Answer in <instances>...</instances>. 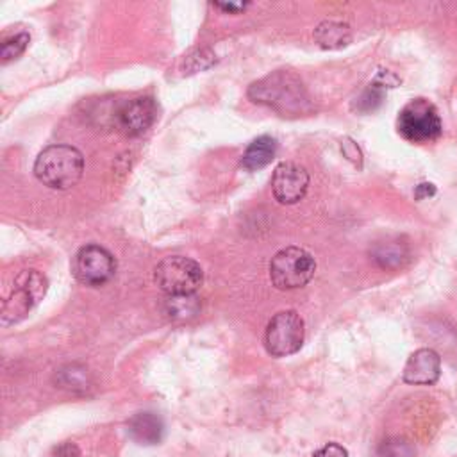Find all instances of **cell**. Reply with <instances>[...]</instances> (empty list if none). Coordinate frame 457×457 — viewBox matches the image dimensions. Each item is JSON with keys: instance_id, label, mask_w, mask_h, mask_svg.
<instances>
[{"instance_id": "obj_16", "label": "cell", "mask_w": 457, "mask_h": 457, "mask_svg": "<svg viewBox=\"0 0 457 457\" xmlns=\"http://www.w3.org/2000/svg\"><path fill=\"white\" fill-rule=\"evenodd\" d=\"M29 41H30V37H29L27 32H20V34H16V36L5 39V41L2 43V62L5 64V62H9V61L16 59L18 55H21V54L25 52Z\"/></svg>"}, {"instance_id": "obj_23", "label": "cell", "mask_w": 457, "mask_h": 457, "mask_svg": "<svg viewBox=\"0 0 457 457\" xmlns=\"http://www.w3.org/2000/svg\"><path fill=\"white\" fill-rule=\"evenodd\" d=\"M434 193H436V189H434V186H432V184H420V186L416 187V196H418V198L432 196Z\"/></svg>"}, {"instance_id": "obj_20", "label": "cell", "mask_w": 457, "mask_h": 457, "mask_svg": "<svg viewBox=\"0 0 457 457\" xmlns=\"http://www.w3.org/2000/svg\"><path fill=\"white\" fill-rule=\"evenodd\" d=\"M216 9H221L223 12H230V14H237V12H243L246 7H250V4L248 2H239V4H236V2H225V4H221V2H216V4H212Z\"/></svg>"}, {"instance_id": "obj_2", "label": "cell", "mask_w": 457, "mask_h": 457, "mask_svg": "<svg viewBox=\"0 0 457 457\" xmlns=\"http://www.w3.org/2000/svg\"><path fill=\"white\" fill-rule=\"evenodd\" d=\"M82 171V154L70 145H50L34 162L36 179L50 189H70L80 180Z\"/></svg>"}, {"instance_id": "obj_1", "label": "cell", "mask_w": 457, "mask_h": 457, "mask_svg": "<svg viewBox=\"0 0 457 457\" xmlns=\"http://www.w3.org/2000/svg\"><path fill=\"white\" fill-rule=\"evenodd\" d=\"M248 98L286 114H305L312 109L303 82L287 70H278L248 87Z\"/></svg>"}, {"instance_id": "obj_19", "label": "cell", "mask_w": 457, "mask_h": 457, "mask_svg": "<svg viewBox=\"0 0 457 457\" xmlns=\"http://www.w3.org/2000/svg\"><path fill=\"white\" fill-rule=\"evenodd\" d=\"M312 457H348V452L339 443H327L325 446L318 448Z\"/></svg>"}, {"instance_id": "obj_9", "label": "cell", "mask_w": 457, "mask_h": 457, "mask_svg": "<svg viewBox=\"0 0 457 457\" xmlns=\"http://www.w3.org/2000/svg\"><path fill=\"white\" fill-rule=\"evenodd\" d=\"M309 189V173L296 162L284 161L275 166L271 177V191L277 202L291 205L300 202Z\"/></svg>"}, {"instance_id": "obj_21", "label": "cell", "mask_w": 457, "mask_h": 457, "mask_svg": "<svg viewBox=\"0 0 457 457\" xmlns=\"http://www.w3.org/2000/svg\"><path fill=\"white\" fill-rule=\"evenodd\" d=\"M341 148L348 159H353L355 164H361V152L350 139H345V143H341Z\"/></svg>"}, {"instance_id": "obj_12", "label": "cell", "mask_w": 457, "mask_h": 457, "mask_svg": "<svg viewBox=\"0 0 457 457\" xmlns=\"http://www.w3.org/2000/svg\"><path fill=\"white\" fill-rule=\"evenodd\" d=\"M129 434L139 445H157L162 439L164 423L154 412H137L129 421Z\"/></svg>"}, {"instance_id": "obj_15", "label": "cell", "mask_w": 457, "mask_h": 457, "mask_svg": "<svg viewBox=\"0 0 457 457\" xmlns=\"http://www.w3.org/2000/svg\"><path fill=\"white\" fill-rule=\"evenodd\" d=\"M371 257L377 261L378 266L393 270L403 266V262L409 259V250L402 241L387 239L375 245Z\"/></svg>"}, {"instance_id": "obj_18", "label": "cell", "mask_w": 457, "mask_h": 457, "mask_svg": "<svg viewBox=\"0 0 457 457\" xmlns=\"http://www.w3.org/2000/svg\"><path fill=\"white\" fill-rule=\"evenodd\" d=\"M196 298L193 295L186 296H170V316H186V312L193 314L196 311Z\"/></svg>"}, {"instance_id": "obj_6", "label": "cell", "mask_w": 457, "mask_h": 457, "mask_svg": "<svg viewBox=\"0 0 457 457\" xmlns=\"http://www.w3.org/2000/svg\"><path fill=\"white\" fill-rule=\"evenodd\" d=\"M46 278L37 270H25L14 280V289L2 307V325L21 321L46 293Z\"/></svg>"}, {"instance_id": "obj_7", "label": "cell", "mask_w": 457, "mask_h": 457, "mask_svg": "<svg viewBox=\"0 0 457 457\" xmlns=\"http://www.w3.org/2000/svg\"><path fill=\"white\" fill-rule=\"evenodd\" d=\"M303 320L296 311L277 312L266 327L264 346L273 357H287L300 350L303 343Z\"/></svg>"}, {"instance_id": "obj_3", "label": "cell", "mask_w": 457, "mask_h": 457, "mask_svg": "<svg viewBox=\"0 0 457 457\" xmlns=\"http://www.w3.org/2000/svg\"><path fill=\"white\" fill-rule=\"evenodd\" d=\"M154 282L170 296L195 295L204 282V270L189 257L170 255L155 266Z\"/></svg>"}, {"instance_id": "obj_4", "label": "cell", "mask_w": 457, "mask_h": 457, "mask_svg": "<svg viewBox=\"0 0 457 457\" xmlns=\"http://www.w3.org/2000/svg\"><path fill=\"white\" fill-rule=\"evenodd\" d=\"M396 129L398 134L411 143H430L443 134V121L432 102L414 98L398 112Z\"/></svg>"}, {"instance_id": "obj_11", "label": "cell", "mask_w": 457, "mask_h": 457, "mask_svg": "<svg viewBox=\"0 0 457 457\" xmlns=\"http://www.w3.org/2000/svg\"><path fill=\"white\" fill-rule=\"evenodd\" d=\"M157 118V105L150 96H137L121 105L118 111V125L127 136L146 132Z\"/></svg>"}, {"instance_id": "obj_5", "label": "cell", "mask_w": 457, "mask_h": 457, "mask_svg": "<svg viewBox=\"0 0 457 457\" xmlns=\"http://www.w3.org/2000/svg\"><path fill=\"white\" fill-rule=\"evenodd\" d=\"M316 271L314 257L300 246L278 250L270 262V280L278 289H296L305 286Z\"/></svg>"}, {"instance_id": "obj_17", "label": "cell", "mask_w": 457, "mask_h": 457, "mask_svg": "<svg viewBox=\"0 0 457 457\" xmlns=\"http://www.w3.org/2000/svg\"><path fill=\"white\" fill-rule=\"evenodd\" d=\"M382 87L384 86L378 80L370 84V87L357 98V109H361L364 112L377 109L382 102Z\"/></svg>"}, {"instance_id": "obj_10", "label": "cell", "mask_w": 457, "mask_h": 457, "mask_svg": "<svg viewBox=\"0 0 457 457\" xmlns=\"http://www.w3.org/2000/svg\"><path fill=\"white\" fill-rule=\"evenodd\" d=\"M441 375V357L432 348H418L403 366V382L411 386H432Z\"/></svg>"}, {"instance_id": "obj_8", "label": "cell", "mask_w": 457, "mask_h": 457, "mask_svg": "<svg viewBox=\"0 0 457 457\" xmlns=\"http://www.w3.org/2000/svg\"><path fill=\"white\" fill-rule=\"evenodd\" d=\"M71 271L80 284L96 287L114 277L116 259L100 245H86L75 253Z\"/></svg>"}, {"instance_id": "obj_13", "label": "cell", "mask_w": 457, "mask_h": 457, "mask_svg": "<svg viewBox=\"0 0 457 457\" xmlns=\"http://www.w3.org/2000/svg\"><path fill=\"white\" fill-rule=\"evenodd\" d=\"M277 154V141L275 137L271 136H259L257 139H253L243 157H241V166L248 171H255V170H261L264 166H268L273 157Z\"/></svg>"}, {"instance_id": "obj_14", "label": "cell", "mask_w": 457, "mask_h": 457, "mask_svg": "<svg viewBox=\"0 0 457 457\" xmlns=\"http://www.w3.org/2000/svg\"><path fill=\"white\" fill-rule=\"evenodd\" d=\"M314 39L321 48L332 50V48H341L348 45L352 39V32H350V27L343 21L325 20L316 27Z\"/></svg>"}, {"instance_id": "obj_22", "label": "cell", "mask_w": 457, "mask_h": 457, "mask_svg": "<svg viewBox=\"0 0 457 457\" xmlns=\"http://www.w3.org/2000/svg\"><path fill=\"white\" fill-rule=\"evenodd\" d=\"M55 457H80V452L73 443H64L55 448Z\"/></svg>"}]
</instances>
